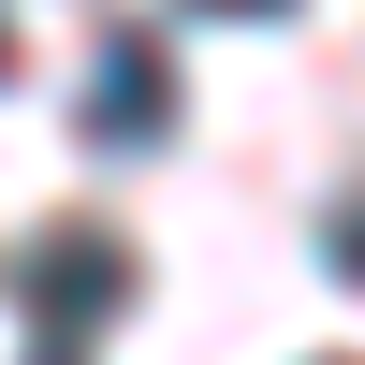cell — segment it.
<instances>
[{
	"mask_svg": "<svg viewBox=\"0 0 365 365\" xmlns=\"http://www.w3.org/2000/svg\"><path fill=\"white\" fill-rule=\"evenodd\" d=\"M15 292H29V322H44V351H73V336H103V322L132 307V249H117V234H44V249L15 263Z\"/></svg>",
	"mask_w": 365,
	"mask_h": 365,
	"instance_id": "obj_1",
	"label": "cell"
},
{
	"mask_svg": "<svg viewBox=\"0 0 365 365\" xmlns=\"http://www.w3.org/2000/svg\"><path fill=\"white\" fill-rule=\"evenodd\" d=\"M161 132H175V73H161L146 29H117L88 58V146H161Z\"/></svg>",
	"mask_w": 365,
	"mask_h": 365,
	"instance_id": "obj_2",
	"label": "cell"
},
{
	"mask_svg": "<svg viewBox=\"0 0 365 365\" xmlns=\"http://www.w3.org/2000/svg\"><path fill=\"white\" fill-rule=\"evenodd\" d=\"M322 249H336V263H351V278H365V234H351V220H336V234H322Z\"/></svg>",
	"mask_w": 365,
	"mask_h": 365,
	"instance_id": "obj_3",
	"label": "cell"
},
{
	"mask_svg": "<svg viewBox=\"0 0 365 365\" xmlns=\"http://www.w3.org/2000/svg\"><path fill=\"white\" fill-rule=\"evenodd\" d=\"M205 15H292V0H205Z\"/></svg>",
	"mask_w": 365,
	"mask_h": 365,
	"instance_id": "obj_4",
	"label": "cell"
},
{
	"mask_svg": "<svg viewBox=\"0 0 365 365\" xmlns=\"http://www.w3.org/2000/svg\"><path fill=\"white\" fill-rule=\"evenodd\" d=\"M0 73H15V29H0Z\"/></svg>",
	"mask_w": 365,
	"mask_h": 365,
	"instance_id": "obj_5",
	"label": "cell"
},
{
	"mask_svg": "<svg viewBox=\"0 0 365 365\" xmlns=\"http://www.w3.org/2000/svg\"><path fill=\"white\" fill-rule=\"evenodd\" d=\"M44 365H73V351H44Z\"/></svg>",
	"mask_w": 365,
	"mask_h": 365,
	"instance_id": "obj_6",
	"label": "cell"
}]
</instances>
